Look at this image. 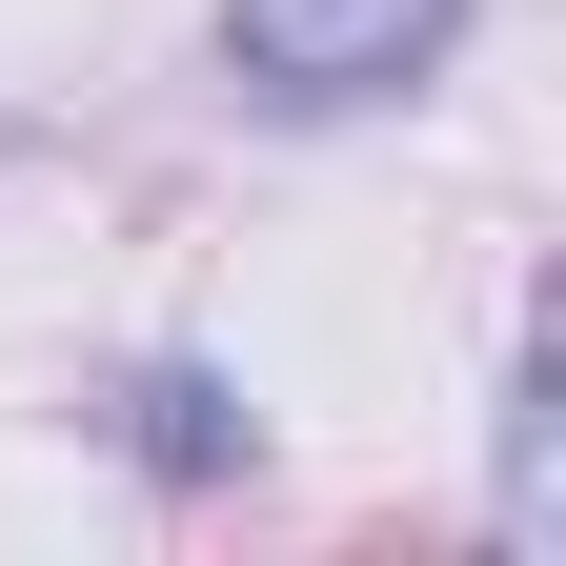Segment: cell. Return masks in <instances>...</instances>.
Listing matches in <instances>:
<instances>
[{
  "mask_svg": "<svg viewBox=\"0 0 566 566\" xmlns=\"http://www.w3.org/2000/svg\"><path fill=\"white\" fill-rule=\"evenodd\" d=\"M446 41H465V0H223V82H243V102H283V122L405 102Z\"/></svg>",
  "mask_w": 566,
  "mask_h": 566,
  "instance_id": "1",
  "label": "cell"
},
{
  "mask_svg": "<svg viewBox=\"0 0 566 566\" xmlns=\"http://www.w3.org/2000/svg\"><path fill=\"white\" fill-rule=\"evenodd\" d=\"M142 446H163V465H223V385L163 365V385H142Z\"/></svg>",
  "mask_w": 566,
  "mask_h": 566,
  "instance_id": "2",
  "label": "cell"
}]
</instances>
